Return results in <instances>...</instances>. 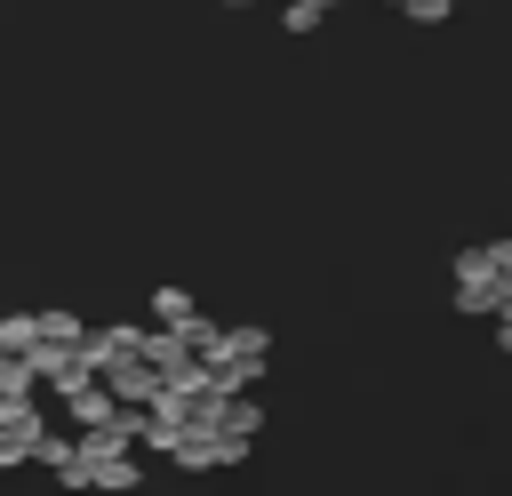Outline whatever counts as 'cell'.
I'll list each match as a JSON object with an SVG mask.
<instances>
[{
	"label": "cell",
	"mask_w": 512,
	"mask_h": 496,
	"mask_svg": "<svg viewBox=\"0 0 512 496\" xmlns=\"http://www.w3.org/2000/svg\"><path fill=\"white\" fill-rule=\"evenodd\" d=\"M264 360H272V336L248 328V320H240V328H216L208 352H200V368H264Z\"/></svg>",
	"instance_id": "1"
},
{
	"label": "cell",
	"mask_w": 512,
	"mask_h": 496,
	"mask_svg": "<svg viewBox=\"0 0 512 496\" xmlns=\"http://www.w3.org/2000/svg\"><path fill=\"white\" fill-rule=\"evenodd\" d=\"M24 368H32V384H48L56 400H72L80 384H96V368H88L80 352H56V344H32V352H24Z\"/></svg>",
	"instance_id": "2"
},
{
	"label": "cell",
	"mask_w": 512,
	"mask_h": 496,
	"mask_svg": "<svg viewBox=\"0 0 512 496\" xmlns=\"http://www.w3.org/2000/svg\"><path fill=\"white\" fill-rule=\"evenodd\" d=\"M112 416H120V408H112V392H104V384H80V392L64 400V432H104Z\"/></svg>",
	"instance_id": "3"
},
{
	"label": "cell",
	"mask_w": 512,
	"mask_h": 496,
	"mask_svg": "<svg viewBox=\"0 0 512 496\" xmlns=\"http://www.w3.org/2000/svg\"><path fill=\"white\" fill-rule=\"evenodd\" d=\"M32 464H48L64 488H88V464H80V448H72V432H48V440H32Z\"/></svg>",
	"instance_id": "4"
},
{
	"label": "cell",
	"mask_w": 512,
	"mask_h": 496,
	"mask_svg": "<svg viewBox=\"0 0 512 496\" xmlns=\"http://www.w3.org/2000/svg\"><path fill=\"white\" fill-rule=\"evenodd\" d=\"M48 432H56V424H48L40 400H0V440H24V448H32V440H48Z\"/></svg>",
	"instance_id": "5"
},
{
	"label": "cell",
	"mask_w": 512,
	"mask_h": 496,
	"mask_svg": "<svg viewBox=\"0 0 512 496\" xmlns=\"http://www.w3.org/2000/svg\"><path fill=\"white\" fill-rule=\"evenodd\" d=\"M456 288H472V296H496L504 288L496 264H488V248H456Z\"/></svg>",
	"instance_id": "6"
},
{
	"label": "cell",
	"mask_w": 512,
	"mask_h": 496,
	"mask_svg": "<svg viewBox=\"0 0 512 496\" xmlns=\"http://www.w3.org/2000/svg\"><path fill=\"white\" fill-rule=\"evenodd\" d=\"M184 320H200L192 288H152V328H184Z\"/></svg>",
	"instance_id": "7"
},
{
	"label": "cell",
	"mask_w": 512,
	"mask_h": 496,
	"mask_svg": "<svg viewBox=\"0 0 512 496\" xmlns=\"http://www.w3.org/2000/svg\"><path fill=\"white\" fill-rule=\"evenodd\" d=\"M144 472H136V456H104V464H88V488L96 496H120V488H136Z\"/></svg>",
	"instance_id": "8"
},
{
	"label": "cell",
	"mask_w": 512,
	"mask_h": 496,
	"mask_svg": "<svg viewBox=\"0 0 512 496\" xmlns=\"http://www.w3.org/2000/svg\"><path fill=\"white\" fill-rule=\"evenodd\" d=\"M0 352H32V312H0Z\"/></svg>",
	"instance_id": "9"
},
{
	"label": "cell",
	"mask_w": 512,
	"mask_h": 496,
	"mask_svg": "<svg viewBox=\"0 0 512 496\" xmlns=\"http://www.w3.org/2000/svg\"><path fill=\"white\" fill-rule=\"evenodd\" d=\"M456 0H408V24H448Z\"/></svg>",
	"instance_id": "10"
},
{
	"label": "cell",
	"mask_w": 512,
	"mask_h": 496,
	"mask_svg": "<svg viewBox=\"0 0 512 496\" xmlns=\"http://www.w3.org/2000/svg\"><path fill=\"white\" fill-rule=\"evenodd\" d=\"M280 32H296V40H304V32H320V16H304V8L288 0V8H280Z\"/></svg>",
	"instance_id": "11"
},
{
	"label": "cell",
	"mask_w": 512,
	"mask_h": 496,
	"mask_svg": "<svg viewBox=\"0 0 512 496\" xmlns=\"http://www.w3.org/2000/svg\"><path fill=\"white\" fill-rule=\"evenodd\" d=\"M16 464H32V448L24 440H0V472H16Z\"/></svg>",
	"instance_id": "12"
},
{
	"label": "cell",
	"mask_w": 512,
	"mask_h": 496,
	"mask_svg": "<svg viewBox=\"0 0 512 496\" xmlns=\"http://www.w3.org/2000/svg\"><path fill=\"white\" fill-rule=\"evenodd\" d=\"M296 8H304V16H328V8H336V0H296Z\"/></svg>",
	"instance_id": "13"
},
{
	"label": "cell",
	"mask_w": 512,
	"mask_h": 496,
	"mask_svg": "<svg viewBox=\"0 0 512 496\" xmlns=\"http://www.w3.org/2000/svg\"><path fill=\"white\" fill-rule=\"evenodd\" d=\"M224 8H248V0H224Z\"/></svg>",
	"instance_id": "14"
},
{
	"label": "cell",
	"mask_w": 512,
	"mask_h": 496,
	"mask_svg": "<svg viewBox=\"0 0 512 496\" xmlns=\"http://www.w3.org/2000/svg\"><path fill=\"white\" fill-rule=\"evenodd\" d=\"M384 8H408V0H384Z\"/></svg>",
	"instance_id": "15"
}]
</instances>
